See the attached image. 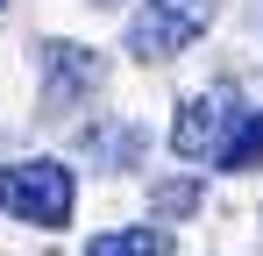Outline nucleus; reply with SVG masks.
<instances>
[{"mask_svg":"<svg viewBox=\"0 0 263 256\" xmlns=\"http://www.w3.org/2000/svg\"><path fill=\"white\" fill-rule=\"evenodd\" d=\"M71 199H79V185H71V171L57 164V157L0 164V213L29 221V228H64L71 221Z\"/></svg>","mask_w":263,"mask_h":256,"instance_id":"1","label":"nucleus"},{"mask_svg":"<svg viewBox=\"0 0 263 256\" xmlns=\"http://www.w3.org/2000/svg\"><path fill=\"white\" fill-rule=\"evenodd\" d=\"M206 29H214V0H142L128 14V57L171 64L178 50H192Z\"/></svg>","mask_w":263,"mask_h":256,"instance_id":"2","label":"nucleus"},{"mask_svg":"<svg viewBox=\"0 0 263 256\" xmlns=\"http://www.w3.org/2000/svg\"><path fill=\"white\" fill-rule=\"evenodd\" d=\"M228 128H242V100H235V85H214V93H199V100H185V114H178L171 128V150L178 157H214L220 164V150H228Z\"/></svg>","mask_w":263,"mask_h":256,"instance_id":"3","label":"nucleus"},{"mask_svg":"<svg viewBox=\"0 0 263 256\" xmlns=\"http://www.w3.org/2000/svg\"><path fill=\"white\" fill-rule=\"evenodd\" d=\"M100 85V57L79 50V43H43V107L50 114H71Z\"/></svg>","mask_w":263,"mask_h":256,"instance_id":"4","label":"nucleus"},{"mask_svg":"<svg viewBox=\"0 0 263 256\" xmlns=\"http://www.w3.org/2000/svg\"><path fill=\"white\" fill-rule=\"evenodd\" d=\"M86 256H178V242H171V228H114V235H92V249Z\"/></svg>","mask_w":263,"mask_h":256,"instance_id":"5","label":"nucleus"},{"mask_svg":"<svg viewBox=\"0 0 263 256\" xmlns=\"http://www.w3.org/2000/svg\"><path fill=\"white\" fill-rule=\"evenodd\" d=\"M263 157V114H242V128L228 135V150H220V171H249Z\"/></svg>","mask_w":263,"mask_h":256,"instance_id":"6","label":"nucleus"},{"mask_svg":"<svg viewBox=\"0 0 263 256\" xmlns=\"http://www.w3.org/2000/svg\"><path fill=\"white\" fill-rule=\"evenodd\" d=\"M192 199H199V185H157V192H149V207H157V213H185Z\"/></svg>","mask_w":263,"mask_h":256,"instance_id":"7","label":"nucleus"},{"mask_svg":"<svg viewBox=\"0 0 263 256\" xmlns=\"http://www.w3.org/2000/svg\"><path fill=\"white\" fill-rule=\"evenodd\" d=\"M0 7H7V0H0Z\"/></svg>","mask_w":263,"mask_h":256,"instance_id":"8","label":"nucleus"}]
</instances>
